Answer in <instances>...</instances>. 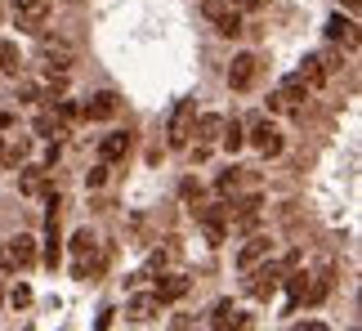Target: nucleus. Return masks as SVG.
<instances>
[{
    "label": "nucleus",
    "mask_w": 362,
    "mask_h": 331,
    "mask_svg": "<svg viewBox=\"0 0 362 331\" xmlns=\"http://www.w3.org/2000/svg\"><path fill=\"white\" fill-rule=\"evenodd\" d=\"M202 13L219 36H242V9H233L228 0H202Z\"/></svg>",
    "instance_id": "nucleus-5"
},
{
    "label": "nucleus",
    "mask_w": 362,
    "mask_h": 331,
    "mask_svg": "<svg viewBox=\"0 0 362 331\" xmlns=\"http://www.w3.org/2000/svg\"><path fill=\"white\" fill-rule=\"evenodd\" d=\"M327 291H331V278H327V273H313V278H304V305H322V300H327Z\"/></svg>",
    "instance_id": "nucleus-21"
},
{
    "label": "nucleus",
    "mask_w": 362,
    "mask_h": 331,
    "mask_svg": "<svg viewBox=\"0 0 362 331\" xmlns=\"http://www.w3.org/2000/svg\"><path fill=\"white\" fill-rule=\"evenodd\" d=\"M255 76H259V59H255V54H233V63H228V86H233V90H250V86H255Z\"/></svg>",
    "instance_id": "nucleus-9"
},
{
    "label": "nucleus",
    "mask_w": 362,
    "mask_h": 331,
    "mask_svg": "<svg viewBox=\"0 0 362 331\" xmlns=\"http://www.w3.org/2000/svg\"><path fill=\"white\" fill-rule=\"evenodd\" d=\"M27 153H32V139H27V134H23V139H13V144H9V157H5V161H9V166H18V161H23Z\"/></svg>",
    "instance_id": "nucleus-25"
},
{
    "label": "nucleus",
    "mask_w": 362,
    "mask_h": 331,
    "mask_svg": "<svg viewBox=\"0 0 362 331\" xmlns=\"http://www.w3.org/2000/svg\"><path fill=\"white\" fill-rule=\"evenodd\" d=\"M36 134L40 139H59V134H67V121L59 112H40L36 117Z\"/></svg>",
    "instance_id": "nucleus-22"
},
{
    "label": "nucleus",
    "mask_w": 362,
    "mask_h": 331,
    "mask_svg": "<svg viewBox=\"0 0 362 331\" xmlns=\"http://www.w3.org/2000/svg\"><path fill=\"white\" fill-rule=\"evenodd\" d=\"M327 40H336V45H358V23L349 13H336V18H327Z\"/></svg>",
    "instance_id": "nucleus-14"
},
{
    "label": "nucleus",
    "mask_w": 362,
    "mask_h": 331,
    "mask_svg": "<svg viewBox=\"0 0 362 331\" xmlns=\"http://www.w3.org/2000/svg\"><path fill=\"white\" fill-rule=\"evenodd\" d=\"M0 166H5V148H0Z\"/></svg>",
    "instance_id": "nucleus-31"
},
{
    "label": "nucleus",
    "mask_w": 362,
    "mask_h": 331,
    "mask_svg": "<svg viewBox=\"0 0 362 331\" xmlns=\"http://www.w3.org/2000/svg\"><path fill=\"white\" fill-rule=\"evenodd\" d=\"M18 45H9V40H0V72L5 76H18Z\"/></svg>",
    "instance_id": "nucleus-24"
},
{
    "label": "nucleus",
    "mask_w": 362,
    "mask_h": 331,
    "mask_svg": "<svg viewBox=\"0 0 362 331\" xmlns=\"http://www.w3.org/2000/svg\"><path fill=\"white\" fill-rule=\"evenodd\" d=\"M246 144L255 148L259 157H282V148H286V139H282V130H277V126H273L269 117H264V121H255V126L246 130Z\"/></svg>",
    "instance_id": "nucleus-6"
},
{
    "label": "nucleus",
    "mask_w": 362,
    "mask_h": 331,
    "mask_svg": "<svg viewBox=\"0 0 362 331\" xmlns=\"http://www.w3.org/2000/svg\"><path fill=\"white\" fill-rule=\"evenodd\" d=\"M188 278H184V273H165V282H157V300H161V305H175V300H184L188 296Z\"/></svg>",
    "instance_id": "nucleus-16"
},
{
    "label": "nucleus",
    "mask_w": 362,
    "mask_h": 331,
    "mask_svg": "<svg viewBox=\"0 0 362 331\" xmlns=\"http://www.w3.org/2000/svg\"><path fill=\"white\" fill-rule=\"evenodd\" d=\"M192 134H197L202 144H219V134H224V117H219V112L197 117V121H192Z\"/></svg>",
    "instance_id": "nucleus-17"
},
{
    "label": "nucleus",
    "mask_w": 362,
    "mask_h": 331,
    "mask_svg": "<svg viewBox=\"0 0 362 331\" xmlns=\"http://www.w3.org/2000/svg\"><path fill=\"white\" fill-rule=\"evenodd\" d=\"M228 5H233V9H242V13H250V9H259L264 0H228Z\"/></svg>",
    "instance_id": "nucleus-29"
},
{
    "label": "nucleus",
    "mask_w": 362,
    "mask_h": 331,
    "mask_svg": "<svg viewBox=\"0 0 362 331\" xmlns=\"http://www.w3.org/2000/svg\"><path fill=\"white\" fill-rule=\"evenodd\" d=\"M121 112V99H117V94L112 90H103V94H94V99L86 103V108H81V117H86V121H112Z\"/></svg>",
    "instance_id": "nucleus-12"
},
{
    "label": "nucleus",
    "mask_w": 362,
    "mask_h": 331,
    "mask_svg": "<svg viewBox=\"0 0 362 331\" xmlns=\"http://www.w3.org/2000/svg\"><path fill=\"white\" fill-rule=\"evenodd\" d=\"M192 121H197V103H192V99H179V103L170 108L165 144H170V148H188V139H192Z\"/></svg>",
    "instance_id": "nucleus-4"
},
{
    "label": "nucleus",
    "mask_w": 362,
    "mask_h": 331,
    "mask_svg": "<svg viewBox=\"0 0 362 331\" xmlns=\"http://www.w3.org/2000/svg\"><path fill=\"white\" fill-rule=\"evenodd\" d=\"M340 5H344V9H358V0H340Z\"/></svg>",
    "instance_id": "nucleus-30"
},
{
    "label": "nucleus",
    "mask_w": 362,
    "mask_h": 331,
    "mask_svg": "<svg viewBox=\"0 0 362 331\" xmlns=\"http://www.w3.org/2000/svg\"><path fill=\"white\" fill-rule=\"evenodd\" d=\"M125 153H130V134H125V130H117V134H107V139L99 144V157H103L107 166H112V161H121Z\"/></svg>",
    "instance_id": "nucleus-19"
},
{
    "label": "nucleus",
    "mask_w": 362,
    "mask_h": 331,
    "mask_svg": "<svg viewBox=\"0 0 362 331\" xmlns=\"http://www.w3.org/2000/svg\"><path fill=\"white\" fill-rule=\"evenodd\" d=\"M192 215H197V224H206V228H224L228 206L224 202H206V206H192Z\"/></svg>",
    "instance_id": "nucleus-20"
},
{
    "label": "nucleus",
    "mask_w": 362,
    "mask_h": 331,
    "mask_svg": "<svg viewBox=\"0 0 362 331\" xmlns=\"http://www.w3.org/2000/svg\"><path fill=\"white\" fill-rule=\"evenodd\" d=\"M9 9H13V23L27 27V32L45 27V18H49V0H9Z\"/></svg>",
    "instance_id": "nucleus-8"
},
{
    "label": "nucleus",
    "mask_w": 362,
    "mask_h": 331,
    "mask_svg": "<svg viewBox=\"0 0 362 331\" xmlns=\"http://www.w3.org/2000/svg\"><path fill=\"white\" fill-rule=\"evenodd\" d=\"M9 305H13V309L32 305V291H27V286H13V291H9Z\"/></svg>",
    "instance_id": "nucleus-28"
},
{
    "label": "nucleus",
    "mask_w": 362,
    "mask_h": 331,
    "mask_svg": "<svg viewBox=\"0 0 362 331\" xmlns=\"http://www.w3.org/2000/svg\"><path fill=\"white\" fill-rule=\"evenodd\" d=\"M238 184H242V170H238V166H233V170H224V175L215 179V188H219V192H233Z\"/></svg>",
    "instance_id": "nucleus-26"
},
{
    "label": "nucleus",
    "mask_w": 362,
    "mask_h": 331,
    "mask_svg": "<svg viewBox=\"0 0 362 331\" xmlns=\"http://www.w3.org/2000/svg\"><path fill=\"white\" fill-rule=\"evenodd\" d=\"M0 300H5V291H0Z\"/></svg>",
    "instance_id": "nucleus-32"
},
{
    "label": "nucleus",
    "mask_w": 362,
    "mask_h": 331,
    "mask_svg": "<svg viewBox=\"0 0 362 331\" xmlns=\"http://www.w3.org/2000/svg\"><path fill=\"white\" fill-rule=\"evenodd\" d=\"M36 54H40V63H45V72L54 76H67V67H72V50L63 45V40H49V36H40V45H36Z\"/></svg>",
    "instance_id": "nucleus-7"
},
{
    "label": "nucleus",
    "mask_w": 362,
    "mask_h": 331,
    "mask_svg": "<svg viewBox=\"0 0 362 331\" xmlns=\"http://www.w3.org/2000/svg\"><path fill=\"white\" fill-rule=\"evenodd\" d=\"M103 184H107V161H99V166L86 175V188H103Z\"/></svg>",
    "instance_id": "nucleus-27"
},
{
    "label": "nucleus",
    "mask_w": 362,
    "mask_h": 331,
    "mask_svg": "<svg viewBox=\"0 0 362 331\" xmlns=\"http://www.w3.org/2000/svg\"><path fill=\"white\" fill-rule=\"evenodd\" d=\"M309 86H304V76L296 72V76H286L282 86H277L273 94H269V112H300L304 108V99H309Z\"/></svg>",
    "instance_id": "nucleus-2"
},
{
    "label": "nucleus",
    "mask_w": 362,
    "mask_h": 331,
    "mask_svg": "<svg viewBox=\"0 0 362 331\" xmlns=\"http://www.w3.org/2000/svg\"><path fill=\"white\" fill-rule=\"evenodd\" d=\"M161 309H165V305L157 300V291H139V296L125 300V318H134V323H152Z\"/></svg>",
    "instance_id": "nucleus-10"
},
{
    "label": "nucleus",
    "mask_w": 362,
    "mask_h": 331,
    "mask_svg": "<svg viewBox=\"0 0 362 331\" xmlns=\"http://www.w3.org/2000/svg\"><path fill=\"white\" fill-rule=\"evenodd\" d=\"M250 318L233 305V300H219V305L211 309V318H206V327H215V331H224V327H246Z\"/></svg>",
    "instance_id": "nucleus-13"
},
{
    "label": "nucleus",
    "mask_w": 362,
    "mask_h": 331,
    "mask_svg": "<svg viewBox=\"0 0 362 331\" xmlns=\"http://www.w3.org/2000/svg\"><path fill=\"white\" fill-rule=\"evenodd\" d=\"M36 265V238L32 233H18V238H9L5 246H0V269L5 273H23Z\"/></svg>",
    "instance_id": "nucleus-1"
},
{
    "label": "nucleus",
    "mask_w": 362,
    "mask_h": 331,
    "mask_svg": "<svg viewBox=\"0 0 362 331\" xmlns=\"http://www.w3.org/2000/svg\"><path fill=\"white\" fill-rule=\"evenodd\" d=\"M219 144H224L228 153H238V148L246 144V126H242L238 117H233V121H224V134H219Z\"/></svg>",
    "instance_id": "nucleus-23"
},
{
    "label": "nucleus",
    "mask_w": 362,
    "mask_h": 331,
    "mask_svg": "<svg viewBox=\"0 0 362 331\" xmlns=\"http://www.w3.org/2000/svg\"><path fill=\"white\" fill-rule=\"evenodd\" d=\"M277 286H282V265H269V260H259V265L246 269V291L255 300H273Z\"/></svg>",
    "instance_id": "nucleus-3"
},
{
    "label": "nucleus",
    "mask_w": 362,
    "mask_h": 331,
    "mask_svg": "<svg viewBox=\"0 0 362 331\" xmlns=\"http://www.w3.org/2000/svg\"><path fill=\"white\" fill-rule=\"evenodd\" d=\"M18 192H23V197H45V192H49V166H23Z\"/></svg>",
    "instance_id": "nucleus-11"
},
{
    "label": "nucleus",
    "mask_w": 362,
    "mask_h": 331,
    "mask_svg": "<svg viewBox=\"0 0 362 331\" xmlns=\"http://www.w3.org/2000/svg\"><path fill=\"white\" fill-rule=\"evenodd\" d=\"M269 255H273V238H264V233H259V238H250L238 251V269L246 273L250 265H259V260H269Z\"/></svg>",
    "instance_id": "nucleus-15"
},
{
    "label": "nucleus",
    "mask_w": 362,
    "mask_h": 331,
    "mask_svg": "<svg viewBox=\"0 0 362 331\" xmlns=\"http://www.w3.org/2000/svg\"><path fill=\"white\" fill-rule=\"evenodd\" d=\"M300 76H304V86L317 90V86H327V63H322V54H304V67H300Z\"/></svg>",
    "instance_id": "nucleus-18"
}]
</instances>
